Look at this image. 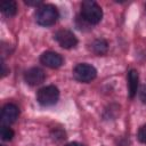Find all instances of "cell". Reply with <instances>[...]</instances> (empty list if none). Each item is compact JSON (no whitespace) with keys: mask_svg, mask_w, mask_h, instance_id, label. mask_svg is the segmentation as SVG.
Listing matches in <instances>:
<instances>
[{"mask_svg":"<svg viewBox=\"0 0 146 146\" xmlns=\"http://www.w3.org/2000/svg\"><path fill=\"white\" fill-rule=\"evenodd\" d=\"M0 9L6 16L11 17V16H15L16 13H17V3L13 0L2 1L1 5H0Z\"/></svg>","mask_w":146,"mask_h":146,"instance_id":"obj_11","label":"cell"},{"mask_svg":"<svg viewBox=\"0 0 146 146\" xmlns=\"http://www.w3.org/2000/svg\"><path fill=\"white\" fill-rule=\"evenodd\" d=\"M55 40L58 42V44L65 49L74 48L78 44V39L74 35L73 32L70 30H59L55 34Z\"/></svg>","mask_w":146,"mask_h":146,"instance_id":"obj_6","label":"cell"},{"mask_svg":"<svg viewBox=\"0 0 146 146\" xmlns=\"http://www.w3.org/2000/svg\"><path fill=\"white\" fill-rule=\"evenodd\" d=\"M90 49L92 52H95L98 56L105 55L108 50V43L105 39H96L91 44H90Z\"/></svg>","mask_w":146,"mask_h":146,"instance_id":"obj_10","label":"cell"},{"mask_svg":"<svg viewBox=\"0 0 146 146\" xmlns=\"http://www.w3.org/2000/svg\"><path fill=\"white\" fill-rule=\"evenodd\" d=\"M137 137H138V140L143 144L146 145V124L141 125L138 130V133H137Z\"/></svg>","mask_w":146,"mask_h":146,"instance_id":"obj_13","label":"cell"},{"mask_svg":"<svg viewBox=\"0 0 146 146\" xmlns=\"http://www.w3.org/2000/svg\"><path fill=\"white\" fill-rule=\"evenodd\" d=\"M25 3H27V5H30V6H39V7L42 5L41 1H30V0H26Z\"/></svg>","mask_w":146,"mask_h":146,"instance_id":"obj_15","label":"cell"},{"mask_svg":"<svg viewBox=\"0 0 146 146\" xmlns=\"http://www.w3.org/2000/svg\"><path fill=\"white\" fill-rule=\"evenodd\" d=\"M73 75H74L75 80L83 82V83H88L96 78L97 71L92 65H90L88 63H80L74 67Z\"/></svg>","mask_w":146,"mask_h":146,"instance_id":"obj_4","label":"cell"},{"mask_svg":"<svg viewBox=\"0 0 146 146\" xmlns=\"http://www.w3.org/2000/svg\"><path fill=\"white\" fill-rule=\"evenodd\" d=\"M59 99V90L55 86H46L38 90L36 100L41 106H52Z\"/></svg>","mask_w":146,"mask_h":146,"instance_id":"obj_3","label":"cell"},{"mask_svg":"<svg viewBox=\"0 0 146 146\" xmlns=\"http://www.w3.org/2000/svg\"><path fill=\"white\" fill-rule=\"evenodd\" d=\"M1 146H5V145H1Z\"/></svg>","mask_w":146,"mask_h":146,"instance_id":"obj_17","label":"cell"},{"mask_svg":"<svg viewBox=\"0 0 146 146\" xmlns=\"http://www.w3.org/2000/svg\"><path fill=\"white\" fill-rule=\"evenodd\" d=\"M138 95H139V99H140L144 104H146V84H144V86L140 87Z\"/></svg>","mask_w":146,"mask_h":146,"instance_id":"obj_14","label":"cell"},{"mask_svg":"<svg viewBox=\"0 0 146 146\" xmlns=\"http://www.w3.org/2000/svg\"><path fill=\"white\" fill-rule=\"evenodd\" d=\"M127 80H128V88H129V96L130 98H133L137 95L138 90V81H139V75L137 70L131 68L128 71L127 74Z\"/></svg>","mask_w":146,"mask_h":146,"instance_id":"obj_9","label":"cell"},{"mask_svg":"<svg viewBox=\"0 0 146 146\" xmlns=\"http://www.w3.org/2000/svg\"><path fill=\"white\" fill-rule=\"evenodd\" d=\"M46 79L44 72L39 67H32L27 70L24 74V80L30 86H39Z\"/></svg>","mask_w":146,"mask_h":146,"instance_id":"obj_8","label":"cell"},{"mask_svg":"<svg viewBox=\"0 0 146 146\" xmlns=\"http://www.w3.org/2000/svg\"><path fill=\"white\" fill-rule=\"evenodd\" d=\"M65 146H84V145H83V144H81V143H78V141H72V143L66 144Z\"/></svg>","mask_w":146,"mask_h":146,"instance_id":"obj_16","label":"cell"},{"mask_svg":"<svg viewBox=\"0 0 146 146\" xmlns=\"http://www.w3.org/2000/svg\"><path fill=\"white\" fill-rule=\"evenodd\" d=\"M18 115H19V110L15 104L13 103L6 104L1 110V115H0L1 125H10L11 123L16 122Z\"/></svg>","mask_w":146,"mask_h":146,"instance_id":"obj_5","label":"cell"},{"mask_svg":"<svg viewBox=\"0 0 146 146\" xmlns=\"http://www.w3.org/2000/svg\"><path fill=\"white\" fill-rule=\"evenodd\" d=\"M81 18L88 24H98L103 18V10L97 2L86 0L81 3Z\"/></svg>","mask_w":146,"mask_h":146,"instance_id":"obj_1","label":"cell"},{"mask_svg":"<svg viewBox=\"0 0 146 146\" xmlns=\"http://www.w3.org/2000/svg\"><path fill=\"white\" fill-rule=\"evenodd\" d=\"M58 18V10L54 5H41L35 11V21L41 26H51Z\"/></svg>","mask_w":146,"mask_h":146,"instance_id":"obj_2","label":"cell"},{"mask_svg":"<svg viewBox=\"0 0 146 146\" xmlns=\"http://www.w3.org/2000/svg\"><path fill=\"white\" fill-rule=\"evenodd\" d=\"M40 62L49 68H58L63 65V57L55 51H44L40 56Z\"/></svg>","mask_w":146,"mask_h":146,"instance_id":"obj_7","label":"cell"},{"mask_svg":"<svg viewBox=\"0 0 146 146\" xmlns=\"http://www.w3.org/2000/svg\"><path fill=\"white\" fill-rule=\"evenodd\" d=\"M0 136H1V139L2 140H11L13 137H14V131L11 128H9V125H1V129H0Z\"/></svg>","mask_w":146,"mask_h":146,"instance_id":"obj_12","label":"cell"}]
</instances>
